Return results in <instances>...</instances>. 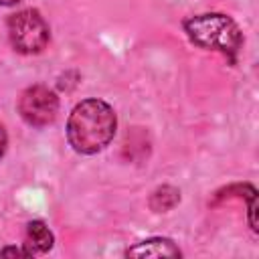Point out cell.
<instances>
[{"instance_id":"obj_1","label":"cell","mask_w":259,"mask_h":259,"mask_svg":"<svg viewBox=\"0 0 259 259\" xmlns=\"http://www.w3.org/2000/svg\"><path fill=\"white\" fill-rule=\"evenodd\" d=\"M117 117L113 107L103 99H83L73 107L67 119L69 146L79 154H97L113 140Z\"/></svg>"},{"instance_id":"obj_2","label":"cell","mask_w":259,"mask_h":259,"mask_svg":"<svg viewBox=\"0 0 259 259\" xmlns=\"http://www.w3.org/2000/svg\"><path fill=\"white\" fill-rule=\"evenodd\" d=\"M182 26L194 45L202 49L219 51L235 63L243 47V32L231 16L221 14V12L196 14V16L186 18Z\"/></svg>"},{"instance_id":"obj_3","label":"cell","mask_w":259,"mask_h":259,"mask_svg":"<svg viewBox=\"0 0 259 259\" xmlns=\"http://www.w3.org/2000/svg\"><path fill=\"white\" fill-rule=\"evenodd\" d=\"M51 30L38 10L26 8L8 18V40L20 55H38L47 49Z\"/></svg>"},{"instance_id":"obj_4","label":"cell","mask_w":259,"mask_h":259,"mask_svg":"<svg viewBox=\"0 0 259 259\" xmlns=\"http://www.w3.org/2000/svg\"><path fill=\"white\" fill-rule=\"evenodd\" d=\"M18 113L32 127H45L59 113V97L47 85H30L18 97Z\"/></svg>"},{"instance_id":"obj_5","label":"cell","mask_w":259,"mask_h":259,"mask_svg":"<svg viewBox=\"0 0 259 259\" xmlns=\"http://www.w3.org/2000/svg\"><path fill=\"white\" fill-rule=\"evenodd\" d=\"M53 245H55V237H53L51 229L47 227V223H42V221H30L26 225L22 247L28 251L30 257L49 253L53 249Z\"/></svg>"},{"instance_id":"obj_6","label":"cell","mask_w":259,"mask_h":259,"mask_svg":"<svg viewBox=\"0 0 259 259\" xmlns=\"http://www.w3.org/2000/svg\"><path fill=\"white\" fill-rule=\"evenodd\" d=\"M127 257H180V249L166 237L146 239L125 251Z\"/></svg>"},{"instance_id":"obj_7","label":"cell","mask_w":259,"mask_h":259,"mask_svg":"<svg viewBox=\"0 0 259 259\" xmlns=\"http://www.w3.org/2000/svg\"><path fill=\"white\" fill-rule=\"evenodd\" d=\"M178 202H180V190L174 186H168V184L156 188L150 196V208L154 212H166V210L174 208Z\"/></svg>"},{"instance_id":"obj_8","label":"cell","mask_w":259,"mask_h":259,"mask_svg":"<svg viewBox=\"0 0 259 259\" xmlns=\"http://www.w3.org/2000/svg\"><path fill=\"white\" fill-rule=\"evenodd\" d=\"M249 225L253 229V233H257V221H255V210H257V192H253L249 196Z\"/></svg>"},{"instance_id":"obj_9","label":"cell","mask_w":259,"mask_h":259,"mask_svg":"<svg viewBox=\"0 0 259 259\" xmlns=\"http://www.w3.org/2000/svg\"><path fill=\"white\" fill-rule=\"evenodd\" d=\"M0 255L2 257H30L24 247H4L0 251Z\"/></svg>"},{"instance_id":"obj_10","label":"cell","mask_w":259,"mask_h":259,"mask_svg":"<svg viewBox=\"0 0 259 259\" xmlns=\"http://www.w3.org/2000/svg\"><path fill=\"white\" fill-rule=\"evenodd\" d=\"M6 144H8V136H6L4 125L0 123V158H2V156H4V152H6Z\"/></svg>"},{"instance_id":"obj_11","label":"cell","mask_w":259,"mask_h":259,"mask_svg":"<svg viewBox=\"0 0 259 259\" xmlns=\"http://www.w3.org/2000/svg\"><path fill=\"white\" fill-rule=\"evenodd\" d=\"M20 0H0V6H14V4H18Z\"/></svg>"}]
</instances>
